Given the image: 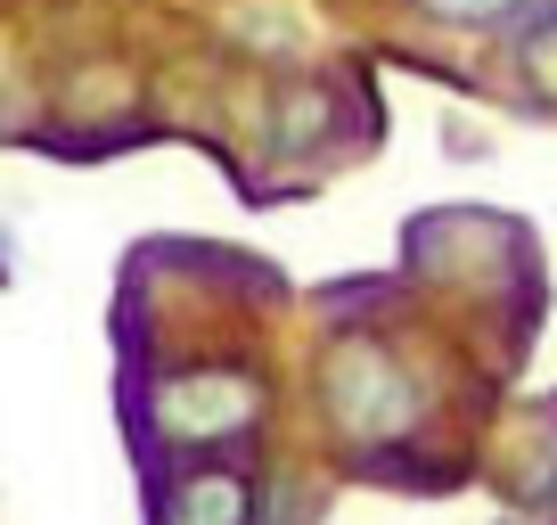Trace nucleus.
<instances>
[{"mask_svg":"<svg viewBox=\"0 0 557 525\" xmlns=\"http://www.w3.org/2000/svg\"><path fill=\"white\" fill-rule=\"evenodd\" d=\"M508 66H517V90L557 115V0H524L517 17V41H508Z\"/></svg>","mask_w":557,"mask_h":525,"instance_id":"5","label":"nucleus"},{"mask_svg":"<svg viewBox=\"0 0 557 525\" xmlns=\"http://www.w3.org/2000/svg\"><path fill=\"white\" fill-rule=\"evenodd\" d=\"M426 25H451V34H500L524 17V0H410Z\"/></svg>","mask_w":557,"mask_h":525,"instance_id":"6","label":"nucleus"},{"mask_svg":"<svg viewBox=\"0 0 557 525\" xmlns=\"http://www.w3.org/2000/svg\"><path fill=\"white\" fill-rule=\"evenodd\" d=\"M336 132V90L329 83H278L271 107H262V141L278 157H312L320 141Z\"/></svg>","mask_w":557,"mask_h":525,"instance_id":"4","label":"nucleus"},{"mask_svg":"<svg viewBox=\"0 0 557 525\" xmlns=\"http://www.w3.org/2000/svg\"><path fill=\"white\" fill-rule=\"evenodd\" d=\"M320 403H329V427L345 443H394V436H410V427L426 419L418 378L401 369L394 345H377V337L329 345V362H320Z\"/></svg>","mask_w":557,"mask_h":525,"instance_id":"1","label":"nucleus"},{"mask_svg":"<svg viewBox=\"0 0 557 525\" xmlns=\"http://www.w3.org/2000/svg\"><path fill=\"white\" fill-rule=\"evenodd\" d=\"M148 427L181 452H222V443L262 427V378H246V369H173L148 394Z\"/></svg>","mask_w":557,"mask_h":525,"instance_id":"2","label":"nucleus"},{"mask_svg":"<svg viewBox=\"0 0 557 525\" xmlns=\"http://www.w3.org/2000/svg\"><path fill=\"white\" fill-rule=\"evenodd\" d=\"M157 525H255V476L230 460H189L157 485Z\"/></svg>","mask_w":557,"mask_h":525,"instance_id":"3","label":"nucleus"}]
</instances>
